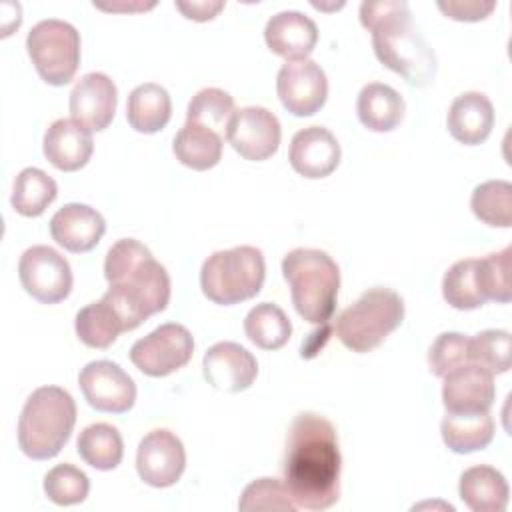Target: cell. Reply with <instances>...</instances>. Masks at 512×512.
Masks as SVG:
<instances>
[{
    "instance_id": "1",
    "label": "cell",
    "mask_w": 512,
    "mask_h": 512,
    "mask_svg": "<svg viewBox=\"0 0 512 512\" xmlns=\"http://www.w3.org/2000/svg\"><path fill=\"white\" fill-rule=\"evenodd\" d=\"M342 456L330 420L300 412L288 430L284 450V486L304 510H326L340 498Z\"/></svg>"
},
{
    "instance_id": "2",
    "label": "cell",
    "mask_w": 512,
    "mask_h": 512,
    "mask_svg": "<svg viewBox=\"0 0 512 512\" xmlns=\"http://www.w3.org/2000/svg\"><path fill=\"white\" fill-rule=\"evenodd\" d=\"M104 276L110 288L102 298L116 310L126 332L162 312L170 302L166 268L134 238H122L110 246L104 260Z\"/></svg>"
},
{
    "instance_id": "3",
    "label": "cell",
    "mask_w": 512,
    "mask_h": 512,
    "mask_svg": "<svg viewBox=\"0 0 512 512\" xmlns=\"http://www.w3.org/2000/svg\"><path fill=\"white\" fill-rule=\"evenodd\" d=\"M360 24L372 32L374 54L386 68L416 88H424L434 80L436 54L412 24V14L404 0L362 2Z\"/></svg>"
},
{
    "instance_id": "4",
    "label": "cell",
    "mask_w": 512,
    "mask_h": 512,
    "mask_svg": "<svg viewBox=\"0 0 512 512\" xmlns=\"http://www.w3.org/2000/svg\"><path fill=\"white\" fill-rule=\"evenodd\" d=\"M76 424V402L60 386L36 388L18 418V446L32 460L54 458Z\"/></svg>"
},
{
    "instance_id": "5",
    "label": "cell",
    "mask_w": 512,
    "mask_h": 512,
    "mask_svg": "<svg viewBox=\"0 0 512 512\" xmlns=\"http://www.w3.org/2000/svg\"><path fill=\"white\" fill-rule=\"evenodd\" d=\"M282 276L296 312L306 322L324 326L336 310L340 288V270L332 256L316 248H294L282 258Z\"/></svg>"
},
{
    "instance_id": "6",
    "label": "cell",
    "mask_w": 512,
    "mask_h": 512,
    "mask_svg": "<svg viewBox=\"0 0 512 512\" xmlns=\"http://www.w3.org/2000/svg\"><path fill=\"white\" fill-rule=\"evenodd\" d=\"M266 278L264 254L256 246H234L210 254L200 270V288L220 306L254 298Z\"/></svg>"
},
{
    "instance_id": "7",
    "label": "cell",
    "mask_w": 512,
    "mask_h": 512,
    "mask_svg": "<svg viewBox=\"0 0 512 512\" xmlns=\"http://www.w3.org/2000/svg\"><path fill=\"white\" fill-rule=\"evenodd\" d=\"M404 320V300L390 288H370L336 320L338 340L352 352L378 348Z\"/></svg>"
},
{
    "instance_id": "8",
    "label": "cell",
    "mask_w": 512,
    "mask_h": 512,
    "mask_svg": "<svg viewBox=\"0 0 512 512\" xmlns=\"http://www.w3.org/2000/svg\"><path fill=\"white\" fill-rule=\"evenodd\" d=\"M26 50L46 84L66 86L80 64V34L66 20H40L26 36Z\"/></svg>"
},
{
    "instance_id": "9",
    "label": "cell",
    "mask_w": 512,
    "mask_h": 512,
    "mask_svg": "<svg viewBox=\"0 0 512 512\" xmlns=\"http://www.w3.org/2000/svg\"><path fill=\"white\" fill-rule=\"evenodd\" d=\"M192 354L194 338L186 326L176 322L160 324L130 348L132 364L152 378H162L180 370L190 362Z\"/></svg>"
},
{
    "instance_id": "10",
    "label": "cell",
    "mask_w": 512,
    "mask_h": 512,
    "mask_svg": "<svg viewBox=\"0 0 512 512\" xmlns=\"http://www.w3.org/2000/svg\"><path fill=\"white\" fill-rule=\"evenodd\" d=\"M18 278L22 288L42 304L62 302L72 290V268L68 260L44 244L24 250L18 262Z\"/></svg>"
},
{
    "instance_id": "11",
    "label": "cell",
    "mask_w": 512,
    "mask_h": 512,
    "mask_svg": "<svg viewBox=\"0 0 512 512\" xmlns=\"http://www.w3.org/2000/svg\"><path fill=\"white\" fill-rule=\"evenodd\" d=\"M282 128L270 110L262 106H246L232 114L226 126V140L246 160L262 162L276 154Z\"/></svg>"
},
{
    "instance_id": "12",
    "label": "cell",
    "mask_w": 512,
    "mask_h": 512,
    "mask_svg": "<svg viewBox=\"0 0 512 512\" xmlns=\"http://www.w3.org/2000/svg\"><path fill=\"white\" fill-rule=\"evenodd\" d=\"M78 386L86 402L100 412L122 414L136 402L134 380L110 360L88 362L78 374Z\"/></svg>"
},
{
    "instance_id": "13",
    "label": "cell",
    "mask_w": 512,
    "mask_h": 512,
    "mask_svg": "<svg viewBox=\"0 0 512 512\" xmlns=\"http://www.w3.org/2000/svg\"><path fill=\"white\" fill-rule=\"evenodd\" d=\"M276 92L282 106L294 116L316 114L328 96V80L314 60L286 62L276 78Z\"/></svg>"
},
{
    "instance_id": "14",
    "label": "cell",
    "mask_w": 512,
    "mask_h": 512,
    "mask_svg": "<svg viewBox=\"0 0 512 512\" xmlns=\"http://www.w3.org/2000/svg\"><path fill=\"white\" fill-rule=\"evenodd\" d=\"M184 468V444L174 432L158 428L140 440L136 452V472L148 486L168 488L180 480Z\"/></svg>"
},
{
    "instance_id": "15",
    "label": "cell",
    "mask_w": 512,
    "mask_h": 512,
    "mask_svg": "<svg viewBox=\"0 0 512 512\" xmlns=\"http://www.w3.org/2000/svg\"><path fill=\"white\" fill-rule=\"evenodd\" d=\"M494 376L476 364H462L444 376L442 404L448 414H482L494 404Z\"/></svg>"
},
{
    "instance_id": "16",
    "label": "cell",
    "mask_w": 512,
    "mask_h": 512,
    "mask_svg": "<svg viewBox=\"0 0 512 512\" xmlns=\"http://www.w3.org/2000/svg\"><path fill=\"white\" fill-rule=\"evenodd\" d=\"M118 90L110 76L102 72L84 74L70 92L72 120L88 128L90 132L110 126L116 114Z\"/></svg>"
},
{
    "instance_id": "17",
    "label": "cell",
    "mask_w": 512,
    "mask_h": 512,
    "mask_svg": "<svg viewBox=\"0 0 512 512\" xmlns=\"http://www.w3.org/2000/svg\"><path fill=\"white\" fill-rule=\"evenodd\" d=\"M202 372L216 390L242 392L254 384L258 362L252 352L236 342H216L202 358Z\"/></svg>"
},
{
    "instance_id": "18",
    "label": "cell",
    "mask_w": 512,
    "mask_h": 512,
    "mask_svg": "<svg viewBox=\"0 0 512 512\" xmlns=\"http://www.w3.org/2000/svg\"><path fill=\"white\" fill-rule=\"evenodd\" d=\"M340 154V144L328 128L308 126L292 136L288 160L300 176L316 180L336 170Z\"/></svg>"
},
{
    "instance_id": "19",
    "label": "cell",
    "mask_w": 512,
    "mask_h": 512,
    "mask_svg": "<svg viewBox=\"0 0 512 512\" xmlns=\"http://www.w3.org/2000/svg\"><path fill=\"white\" fill-rule=\"evenodd\" d=\"M106 232V222L102 214L80 202L64 204L50 218V236L68 252H88L92 250Z\"/></svg>"
},
{
    "instance_id": "20",
    "label": "cell",
    "mask_w": 512,
    "mask_h": 512,
    "mask_svg": "<svg viewBox=\"0 0 512 512\" xmlns=\"http://www.w3.org/2000/svg\"><path fill=\"white\" fill-rule=\"evenodd\" d=\"M44 156L46 160L62 170L74 172L88 164L94 152L92 132L72 118L54 120L44 132Z\"/></svg>"
},
{
    "instance_id": "21",
    "label": "cell",
    "mask_w": 512,
    "mask_h": 512,
    "mask_svg": "<svg viewBox=\"0 0 512 512\" xmlns=\"http://www.w3.org/2000/svg\"><path fill=\"white\" fill-rule=\"evenodd\" d=\"M264 40L268 48L286 58V62L306 60L318 42V28L306 14L284 10L266 22Z\"/></svg>"
},
{
    "instance_id": "22",
    "label": "cell",
    "mask_w": 512,
    "mask_h": 512,
    "mask_svg": "<svg viewBox=\"0 0 512 512\" xmlns=\"http://www.w3.org/2000/svg\"><path fill=\"white\" fill-rule=\"evenodd\" d=\"M448 132L466 146L482 144L494 128V106L482 92H464L456 96L446 116Z\"/></svg>"
},
{
    "instance_id": "23",
    "label": "cell",
    "mask_w": 512,
    "mask_h": 512,
    "mask_svg": "<svg viewBox=\"0 0 512 512\" xmlns=\"http://www.w3.org/2000/svg\"><path fill=\"white\" fill-rule=\"evenodd\" d=\"M458 494L472 512H502L508 506L510 488L502 472L478 464L462 472Z\"/></svg>"
},
{
    "instance_id": "24",
    "label": "cell",
    "mask_w": 512,
    "mask_h": 512,
    "mask_svg": "<svg viewBox=\"0 0 512 512\" xmlns=\"http://www.w3.org/2000/svg\"><path fill=\"white\" fill-rule=\"evenodd\" d=\"M356 114L364 128L390 132L404 118V98L384 82H368L358 94Z\"/></svg>"
},
{
    "instance_id": "25",
    "label": "cell",
    "mask_w": 512,
    "mask_h": 512,
    "mask_svg": "<svg viewBox=\"0 0 512 512\" xmlns=\"http://www.w3.org/2000/svg\"><path fill=\"white\" fill-rule=\"evenodd\" d=\"M172 116V100L164 86L144 82L136 86L126 102V120L140 134L160 132Z\"/></svg>"
},
{
    "instance_id": "26",
    "label": "cell",
    "mask_w": 512,
    "mask_h": 512,
    "mask_svg": "<svg viewBox=\"0 0 512 512\" xmlns=\"http://www.w3.org/2000/svg\"><path fill=\"white\" fill-rule=\"evenodd\" d=\"M222 146V134L206 126L186 122L174 136L172 152L180 164L192 170H208L220 162Z\"/></svg>"
},
{
    "instance_id": "27",
    "label": "cell",
    "mask_w": 512,
    "mask_h": 512,
    "mask_svg": "<svg viewBox=\"0 0 512 512\" xmlns=\"http://www.w3.org/2000/svg\"><path fill=\"white\" fill-rule=\"evenodd\" d=\"M444 444L456 454L484 450L494 438V420L488 412L482 414H448L440 422Z\"/></svg>"
},
{
    "instance_id": "28",
    "label": "cell",
    "mask_w": 512,
    "mask_h": 512,
    "mask_svg": "<svg viewBox=\"0 0 512 512\" xmlns=\"http://www.w3.org/2000/svg\"><path fill=\"white\" fill-rule=\"evenodd\" d=\"M80 458L96 470H114L124 456V442L120 432L104 422L86 426L76 442Z\"/></svg>"
},
{
    "instance_id": "29",
    "label": "cell",
    "mask_w": 512,
    "mask_h": 512,
    "mask_svg": "<svg viewBox=\"0 0 512 512\" xmlns=\"http://www.w3.org/2000/svg\"><path fill=\"white\" fill-rule=\"evenodd\" d=\"M244 332L262 350H278L292 336L290 318L274 302L256 304L244 318Z\"/></svg>"
},
{
    "instance_id": "30",
    "label": "cell",
    "mask_w": 512,
    "mask_h": 512,
    "mask_svg": "<svg viewBox=\"0 0 512 512\" xmlns=\"http://www.w3.org/2000/svg\"><path fill=\"white\" fill-rule=\"evenodd\" d=\"M58 194V186L52 176L40 168H24L18 172L12 188V208L26 218L40 216Z\"/></svg>"
},
{
    "instance_id": "31",
    "label": "cell",
    "mask_w": 512,
    "mask_h": 512,
    "mask_svg": "<svg viewBox=\"0 0 512 512\" xmlns=\"http://www.w3.org/2000/svg\"><path fill=\"white\" fill-rule=\"evenodd\" d=\"M74 328L80 342L90 348H108L118 334L126 332L116 310L104 298L80 308L74 318Z\"/></svg>"
},
{
    "instance_id": "32",
    "label": "cell",
    "mask_w": 512,
    "mask_h": 512,
    "mask_svg": "<svg viewBox=\"0 0 512 512\" xmlns=\"http://www.w3.org/2000/svg\"><path fill=\"white\" fill-rule=\"evenodd\" d=\"M442 296L456 310H474L486 302L478 274V258L458 260L446 270Z\"/></svg>"
},
{
    "instance_id": "33",
    "label": "cell",
    "mask_w": 512,
    "mask_h": 512,
    "mask_svg": "<svg viewBox=\"0 0 512 512\" xmlns=\"http://www.w3.org/2000/svg\"><path fill=\"white\" fill-rule=\"evenodd\" d=\"M474 216L498 228L512 226V184L506 180H488L474 188L470 198Z\"/></svg>"
},
{
    "instance_id": "34",
    "label": "cell",
    "mask_w": 512,
    "mask_h": 512,
    "mask_svg": "<svg viewBox=\"0 0 512 512\" xmlns=\"http://www.w3.org/2000/svg\"><path fill=\"white\" fill-rule=\"evenodd\" d=\"M236 112L234 98L222 88H202L192 96L186 110V122L206 126L220 134Z\"/></svg>"
},
{
    "instance_id": "35",
    "label": "cell",
    "mask_w": 512,
    "mask_h": 512,
    "mask_svg": "<svg viewBox=\"0 0 512 512\" xmlns=\"http://www.w3.org/2000/svg\"><path fill=\"white\" fill-rule=\"evenodd\" d=\"M468 362L486 372L504 374L510 368V334L506 330H482L468 338Z\"/></svg>"
},
{
    "instance_id": "36",
    "label": "cell",
    "mask_w": 512,
    "mask_h": 512,
    "mask_svg": "<svg viewBox=\"0 0 512 512\" xmlns=\"http://www.w3.org/2000/svg\"><path fill=\"white\" fill-rule=\"evenodd\" d=\"M90 490L88 476L72 466V464H58L48 470L44 476V492L46 496L58 506H72L84 502Z\"/></svg>"
},
{
    "instance_id": "37",
    "label": "cell",
    "mask_w": 512,
    "mask_h": 512,
    "mask_svg": "<svg viewBox=\"0 0 512 512\" xmlns=\"http://www.w3.org/2000/svg\"><path fill=\"white\" fill-rule=\"evenodd\" d=\"M238 508L240 510L294 512L298 506L292 500L284 482H280L276 478H258L244 488Z\"/></svg>"
},
{
    "instance_id": "38",
    "label": "cell",
    "mask_w": 512,
    "mask_h": 512,
    "mask_svg": "<svg viewBox=\"0 0 512 512\" xmlns=\"http://www.w3.org/2000/svg\"><path fill=\"white\" fill-rule=\"evenodd\" d=\"M510 256H512V248L506 246L504 250L488 254L486 258L478 260V274H480V284L486 300H496L502 304L510 302L512 298Z\"/></svg>"
},
{
    "instance_id": "39",
    "label": "cell",
    "mask_w": 512,
    "mask_h": 512,
    "mask_svg": "<svg viewBox=\"0 0 512 512\" xmlns=\"http://www.w3.org/2000/svg\"><path fill=\"white\" fill-rule=\"evenodd\" d=\"M468 362V338L460 332L440 334L428 350L430 372L438 378H444L458 366Z\"/></svg>"
},
{
    "instance_id": "40",
    "label": "cell",
    "mask_w": 512,
    "mask_h": 512,
    "mask_svg": "<svg viewBox=\"0 0 512 512\" xmlns=\"http://www.w3.org/2000/svg\"><path fill=\"white\" fill-rule=\"evenodd\" d=\"M438 10L458 22H478L484 20L486 16L492 14L496 8L494 2H476V0H438L436 2Z\"/></svg>"
},
{
    "instance_id": "41",
    "label": "cell",
    "mask_w": 512,
    "mask_h": 512,
    "mask_svg": "<svg viewBox=\"0 0 512 512\" xmlns=\"http://www.w3.org/2000/svg\"><path fill=\"white\" fill-rule=\"evenodd\" d=\"M174 6L188 18V20H196V22H206L212 20L222 8L224 2H210V0H192V2H174Z\"/></svg>"
}]
</instances>
